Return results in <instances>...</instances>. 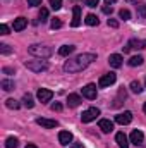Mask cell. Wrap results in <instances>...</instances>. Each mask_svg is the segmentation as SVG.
I'll list each match as a JSON object with an SVG mask.
<instances>
[{"label":"cell","instance_id":"6da1fadb","mask_svg":"<svg viewBox=\"0 0 146 148\" xmlns=\"http://www.w3.org/2000/svg\"><path fill=\"white\" fill-rule=\"evenodd\" d=\"M95 60H96V55L95 53H81V55H76L74 59H69L64 64V71L65 73H79V71L86 69L89 64H93Z\"/></svg>","mask_w":146,"mask_h":148},{"label":"cell","instance_id":"7a4b0ae2","mask_svg":"<svg viewBox=\"0 0 146 148\" xmlns=\"http://www.w3.org/2000/svg\"><path fill=\"white\" fill-rule=\"evenodd\" d=\"M28 52L33 55V57H38V59H48L52 53H53V50L50 48V47H46V45H29L28 47Z\"/></svg>","mask_w":146,"mask_h":148},{"label":"cell","instance_id":"3957f363","mask_svg":"<svg viewBox=\"0 0 146 148\" xmlns=\"http://www.w3.org/2000/svg\"><path fill=\"white\" fill-rule=\"evenodd\" d=\"M24 66L33 71V73H41V71H46L48 69V62L45 59H38V60H26Z\"/></svg>","mask_w":146,"mask_h":148},{"label":"cell","instance_id":"277c9868","mask_svg":"<svg viewBox=\"0 0 146 148\" xmlns=\"http://www.w3.org/2000/svg\"><path fill=\"white\" fill-rule=\"evenodd\" d=\"M98 115H100V109L91 107V109H88V110H84L81 114V121H83V122H91V121H95Z\"/></svg>","mask_w":146,"mask_h":148},{"label":"cell","instance_id":"5b68a950","mask_svg":"<svg viewBox=\"0 0 146 148\" xmlns=\"http://www.w3.org/2000/svg\"><path fill=\"white\" fill-rule=\"evenodd\" d=\"M115 79H117V74L115 73H108L105 76H102L100 81H98V88H108V86H112L115 83Z\"/></svg>","mask_w":146,"mask_h":148},{"label":"cell","instance_id":"8992f818","mask_svg":"<svg viewBox=\"0 0 146 148\" xmlns=\"http://www.w3.org/2000/svg\"><path fill=\"white\" fill-rule=\"evenodd\" d=\"M36 97L41 103H46V102H50V100L53 98V91H52V90H46V88H40L38 93H36Z\"/></svg>","mask_w":146,"mask_h":148},{"label":"cell","instance_id":"52a82bcc","mask_svg":"<svg viewBox=\"0 0 146 148\" xmlns=\"http://www.w3.org/2000/svg\"><path fill=\"white\" fill-rule=\"evenodd\" d=\"M83 97L88 98V100H95V98H96V86H95L93 83L83 86Z\"/></svg>","mask_w":146,"mask_h":148},{"label":"cell","instance_id":"ba28073f","mask_svg":"<svg viewBox=\"0 0 146 148\" xmlns=\"http://www.w3.org/2000/svg\"><path fill=\"white\" fill-rule=\"evenodd\" d=\"M143 141H145V134H143V131L134 129V131L131 133V143H132V145H136V147H141V145H143Z\"/></svg>","mask_w":146,"mask_h":148},{"label":"cell","instance_id":"9c48e42d","mask_svg":"<svg viewBox=\"0 0 146 148\" xmlns=\"http://www.w3.org/2000/svg\"><path fill=\"white\" fill-rule=\"evenodd\" d=\"M36 124L38 126H41V127H46V129H53V127L59 126L57 121H53V119H45V117H38Z\"/></svg>","mask_w":146,"mask_h":148},{"label":"cell","instance_id":"30bf717a","mask_svg":"<svg viewBox=\"0 0 146 148\" xmlns=\"http://www.w3.org/2000/svg\"><path fill=\"white\" fill-rule=\"evenodd\" d=\"M132 121V114L129 110L122 112V114H119V115H115V122L117 124H122V126H126V124H129Z\"/></svg>","mask_w":146,"mask_h":148},{"label":"cell","instance_id":"8fae6325","mask_svg":"<svg viewBox=\"0 0 146 148\" xmlns=\"http://www.w3.org/2000/svg\"><path fill=\"white\" fill-rule=\"evenodd\" d=\"M131 48H146V40H131L129 43H127V47H124V52L127 53Z\"/></svg>","mask_w":146,"mask_h":148},{"label":"cell","instance_id":"7c38bea8","mask_svg":"<svg viewBox=\"0 0 146 148\" xmlns=\"http://www.w3.org/2000/svg\"><path fill=\"white\" fill-rule=\"evenodd\" d=\"M108 64L113 67V69H119L120 66H122V55H119V53H112L108 57Z\"/></svg>","mask_w":146,"mask_h":148},{"label":"cell","instance_id":"4fadbf2b","mask_svg":"<svg viewBox=\"0 0 146 148\" xmlns=\"http://www.w3.org/2000/svg\"><path fill=\"white\" fill-rule=\"evenodd\" d=\"M71 141H72V134H71L69 131H60V133H59V143H60V145L65 147V145H69Z\"/></svg>","mask_w":146,"mask_h":148},{"label":"cell","instance_id":"5bb4252c","mask_svg":"<svg viewBox=\"0 0 146 148\" xmlns=\"http://www.w3.org/2000/svg\"><path fill=\"white\" fill-rule=\"evenodd\" d=\"M98 126H100V129H102L103 133H112V131H113V122L108 121V119H102V121L98 122Z\"/></svg>","mask_w":146,"mask_h":148},{"label":"cell","instance_id":"9a60e30c","mask_svg":"<svg viewBox=\"0 0 146 148\" xmlns=\"http://www.w3.org/2000/svg\"><path fill=\"white\" fill-rule=\"evenodd\" d=\"M28 26V19L26 17H17L14 19V31H23Z\"/></svg>","mask_w":146,"mask_h":148},{"label":"cell","instance_id":"2e32d148","mask_svg":"<svg viewBox=\"0 0 146 148\" xmlns=\"http://www.w3.org/2000/svg\"><path fill=\"white\" fill-rule=\"evenodd\" d=\"M72 14H74L72 26H74V28H77V26L81 24V7H79V5H74V9H72Z\"/></svg>","mask_w":146,"mask_h":148},{"label":"cell","instance_id":"e0dca14e","mask_svg":"<svg viewBox=\"0 0 146 148\" xmlns=\"http://www.w3.org/2000/svg\"><path fill=\"white\" fill-rule=\"evenodd\" d=\"M115 141L119 143V147H120V148H129V143H127V136H126L124 133H117V134H115Z\"/></svg>","mask_w":146,"mask_h":148},{"label":"cell","instance_id":"ac0fdd59","mask_svg":"<svg viewBox=\"0 0 146 148\" xmlns=\"http://www.w3.org/2000/svg\"><path fill=\"white\" fill-rule=\"evenodd\" d=\"M81 102H83V100H81V97H79V95H76V93H71V95L67 97V103H69V107H77Z\"/></svg>","mask_w":146,"mask_h":148},{"label":"cell","instance_id":"d6986e66","mask_svg":"<svg viewBox=\"0 0 146 148\" xmlns=\"http://www.w3.org/2000/svg\"><path fill=\"white\" fill-rule=\"evenodd\" d=\"M74 50H76V47H74V45H64V47H60V48H59V53H60L62 57H69Z\"/></svg>","mask_w":146,"mask_h":148},{"label":"cell","instance_id":"ffe728a7","mask_svg":"<svg viewBox=\"0 0 146 148\" xmlns=\"http://www.w3.org/2000/svg\"><path fill=\"white\" fill-rule=\"evenodd\" d=\"M136 10H138V17L139 19H146V3L145 2H139L136 5Z\"/></svg>","mask_w":146,"mask_h":148},{"label":"cell","instance_id":"44dd1931","mask_svg":"<svg viewBox=\"0 0 146 148\" xmlns=\"http://www.w3.org/2000/svg\"><path fill=\"white\" fill-rule=\"evenodd\" d=\"M143 62H145V59H143L141 55H134V57L129 59V66H131V67H138V66H141Z\"/></svg>","mask_w":146,"mask_h":148},{"label":"cell","instance_id":"7402d4cb","mask_svg":"<svg viewBox=\"0 0 146 148\" xmlns=\"http://www.w3.org/2000/svg\"><path fill=\"white\" fill-rule=\"evenodd\" d=\"M23 105L28 107V109H33V107H35V100H33V97H31L29 93H26V95L23 97Z\"/></svg>","mask_w":146,"mask_h":148},{"label":"cell","instance_id":"603a6c76","mask_svg":"<svg viewBox=\"0 0 146 148\" xmlns=\"http://www.w3.org/2000/svg\"><path fill=\"white\" fill-rule=\"evenodd\" d=\"M84 23H86L88 26H98V23H100V21H98V17H96L95 14H88V16H86V19H84Z\"/></svg>","mask_w":146,"mask_h":148},{"label":"cell","instance_id":"cb8c5ba5","mask_svg":"<svg viewBox=\"0 0 146 148\" xmlns=\"http://www.w3.org/2000/svg\"><path fill=\"white\" fill-rule=\"evenodd\" d=\"M17 147H19V141H17V138L10 136V138H7V140H5V148H17Z\"/></svg>","mask_w":146,"mask_h":148},{"label":"cell","instance_id":"d4e9b609","mask_svg":"<svg viewBox=\"0 0 146 148\" xmlns=\"http://www.w3.org/2000/svg\"><path fill=\"white\" fill-rule=\"evenodd\" d=\"M0 86H2L5 91H12V90H14V83H12V81H9V79H3V81L0 83Z\"/></svg>","mask_w":146,"mask_h":148},{"label":"cell","instance_id":"484cf974","mask_svg":"<svg viewBox=\"0 0 146 148\" xmlns=\"http://www.w3.org/2000/svg\"><path fill=\"white\" fill-rule=\"evenodd\" d=\"M5 105H7L9 109H14V110H17V109L21 107V103H19L17 100H14V98H9V100L5 102Z\"/></svg>","mask_w":146,"mask_h":148},{"label":"cell","instance_id":"4316f807","mask_svg":"<svg viewBox=\"0 0 146 148\" xmlns=\"http://www.w3.org/2000/svg\"><path fill=\"white\" fill-rule=\"evenodd\" d=\"M129 88H131L134 93H141V91H143V86H141V83H139V81H132Z\"/></svg>","mask_w":146,"mask_h":148},{"label":"cell","instance_id":"83f0119b","mask_svg":"<svg viewBox=\"0 0 146 148\" xmlns=\"http://www.w3.org/2000/svg\"><path fill=\"white\" fill-rule=\"evenodd\" d=\"M119 17L124 19V21H129V19H131V12H129L127 9H120V10H119Z\"/></svg>","mask_w":146,"mask_h":148},{"label":"cell","instance_id":"f1b7e54d","mask_svg":"<svg viewBox=\"0 0 146 148\" xmlns=\"http://www.w3.org/2000/svg\"><path fill=\"white\" fill-rule=\"evenodd\" d=\"M50 26H52V29H59V28H62V21L59 17H55V19H52Z\"/></svg>","mask_w":146,"mask_h":148},{"label":"cell","instance_id":"f546056e","mask_svg":"<svg viewBox=\"0 0 146 148\" xmlns=\"http://www.w3.org/2000/svg\"><path fill=\"white\" fill-rule=\"evenodd\" d=\"M10 52H12V48H10L9 45H5V43L0 45V53H2V55H9Z\"/></svg>","mask_w":146,"mask_h":148},{"label":"cell","instance_id":"4dcf8cb0","mask_svg":"<svg viewBox=\"0 0 146 148\" xmlns=\"http://www.w3.org/2000/svg\"><path fill=\"white\" fill-rule=\"evenodd\" d=\"M40 19H41V23H45V21L48 19V9L41 7V10H40Z\"/></svg>","mask_w":146,"mask_h":148},{"label":"cell","instance_id":"1f68e13d","mask_svg":"<svg viewBox=\"0 0 146 148\" xmlns=\"http://www.w3.org/2000/svg\"><path fill=\"white\" fill-rule=\"evenodd\" d=\"M50 7H52L53 10H59V9L62 7V0H50Z\"/></svg>","mask_w":146,"mask_h":148},{"label":"cell","instance_id":"d6a6232c","mask_svg":"<svg viewBox=\"0 0 146 148\" xmlns=\"http://www.w3.org/2000/svg\"><path fill=\"white\" fill-rule=\"evenodd\" d=\"M100 3V0H86V5L88 7H96Z\"/></svg>","mask_w":146,"mask_h":148},{"label":"cell","instance_id":"836d02e7","mask_svg":"<svg viewBox=\"0 0 146 148\" xmlns=\"http://www.w3.org/2000/svg\"><path fill=\"white\" fill-rule=\"evenodd\" d=\"M108 26L110 28H119V21L117 19H108Z\"/></svg>","mask_w":146,"mask_h":148},{"label":"cell","instance_id":"e575fe53","mask_svg":"<svg viewBox=\"0 0 146 148\" xmlns=\"http://www.w3.org/2000/svg\"><path fill=\"white\" fill-rule=\"evenodd\" d=\"M52 110H53V112H60V110H62V105L55 102V103H52Z\"/></svg>","mask_w":146,"mask_h":148},{"label":"cell","instance_id":"d590c367","mask_svg":"<svg viewBox=\"0 0 146 148\" xmlns=\"http://www.w3.org/2000/svg\"><path fill=\"white\" fill-rule=\"evenodd\" d=\"M28 5H31V7H38V5H41V0H28Z\"/></svg>","mask_w":146,"mask_h":148},{"label":"cell","instance_id":"8d00e7d4","mask_svg":"<svg viewBox=\"0 0 146 148\" xmlns=\"http://www.w3.org/2000/svg\"><path fill=\"white\" fill-rule=\"evenodd\" d=\"M0 29H2V35H9V31H10L7 24H2V26H0Z\"/></svg>","mask_w":146,"mask_h":148},{"label":"cell","instance_id":"74e56055","mask_svg":"<svg viewBox=\"0 0 146 148\" xmlns=\"http://www.w3.org/2000/svg\"><path fill=\"white\" fill-rule=\"evenodd\" d=\"M2 71H3V74H9V76H10V74H14V69H12V67H3Z\"/></svg>","mask_w":146,"mask_h":148},{"label":"cell","instance_id":"f35d334b","mask_svg":"<svg viewBox=\"0 0 146 148\" xmlns=\"http://www.w3.org/2000/svg\"><path fill=\"white\" fill-rule=\"evenodd\" d=\"M102 10H103V14H112V10H113V9H112V7H108V5H105Z\"/></svg>","mask_w":146,"mask_h":148},{"label":"cell","instance_id":"ab89813d","mask_svg":"<svg viewBox=\"0 0 146 148\" xmlns=\"http://www.w3.org/2000/svg\"><path fill=\"white\" fill-rule=\"evenodd\" d=\"M71 148H84V147H83L81 143H74V145H72V147H71Z\"/></svg>","mask_w":146,"mask_h":148},{"label":"cell","instance_id":"60d3db41","mask_svg":"<svg viewBox=\"0 0 146 148\" xmlns=\"http://www.w3.org/2000/svg\"><path fill=\"white\" fill-rule=\"evenodd\" d=\"M26 148H38L36 145H33V143H28V145H26Z\"/></svg>","mask_w":146,"mask_h":148},{"label":"cell","instance_id":"b9f144b4","mask_svg":"<svg viewBox=\"0 0 146 148\" xmlns=\"http://www.w3.org/2000/svg\"><path fill=\"white\" fill-rule=\"evenodd\" d=\"M105 2H107V3H115L117 0H105Z\"/></svg>","mask_w":146,"mask_h":148},{"label":"cell","instance_id":"7bdbcfd3","mask_svg":"<svg viewBox=\"0 0 146 148\" xmlns=\"http://www.w3.org/2000/svg\"><path fill=\"white\" fill-rule=\"evenodd\" d=\"M143 110H145V114H146V102H145V105H143Z\"/></svg>","mask_w":146,"mask_h":148},{"label":"cell","instance_id":"ee69618b","mask_svg":"<svg viewBox=\"0 0 146 148\" xmlns=\"http://www.w3.org/2000/svg\"><path fill=\"white\" fill-rule=\"evenodd\" d=\"M127 2H134V0H127Z\"/></svg>","mask_w":146,"mask_h":148},{"label":"cell","instance_id":"f6af8a7d","mask_svg":"<svg viewBox=\"0 0 146 148\" xmlns=\"http://www.w3.org/2000/svg\"><path fill=\"white\" fill-rule=\"evenodd\" d=\"M145 83H146V79H145Z\"/></svg>","mask_w":146,"mask_h":148}]
</instances>
